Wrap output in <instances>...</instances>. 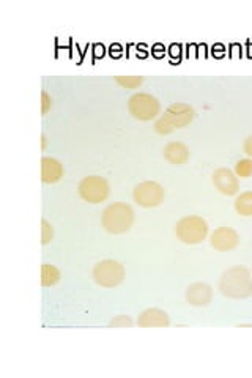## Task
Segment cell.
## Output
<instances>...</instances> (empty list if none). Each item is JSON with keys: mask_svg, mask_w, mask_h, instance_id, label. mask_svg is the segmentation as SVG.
Instances as JSON below:
<instances>
[{"mask_svg": "<svg viewBox=\"0 0 252 378\" xmlns=\"http://www.w3.org/2000/svg\"><path fill=\"white\" fill-rule=\"evenodd\" d=\"M175 235L185 245H200L208 237V223L197 215L183 216L175 224Z\"/></svg>", "mask_w": 252, "mask_h": 378, "instance_id": "4", "label": "cell"}, {"mask_svg": "<svg viewBox=\"0 0 252 378\" xmlns=\"http://www.w3.org/2000/svg\"><path fill=\"white\" fill-rule=\"evenodd\" d=\"M235 175L240 178H249L252 175V160L244 158L235 164Z\"/></svg>", "mask_w": 252, "mask_h": 378, "instance_id": "18", "label": "cell"}, {"mask_svg": "<svg viewBox=\"0 0 252 378\" xmlns=\"http://www.w3.org/2000/svg\"><path fill=\"white\" fill-rule=\"evenodd\" d=\"M110 54H112V57H114V55H115V57H118V55L122 54V48L118 46V45H115V46L112 45V46H110Z\"/></svg>", "mask_w": 252, "mask_h": 378, "instance_id": "23", "label": "cell"}, {"mask_svg": "<svg viewBox=\"0 0 252 378\" xmlns=\"http://www.w3.org/2000/svg\"><path fill=\"white\" fill-rule=\"evenodd\" d=\"M132 323L134 322H132L130 316H117L109 322V328H131Z\"/></svg>", "mask_w": 252, "mask_h": 378, "instance_id": "20", "label": "cell"}, {"mask_svg": "<svg viewBox=\"0 0 252 378\" xmlns=\"http://www.w3.org/2000/svg\"><path fill=\"white\" fill-rule=\"evenodd\" d=\"M164 160L172 166H183L191 158V150L180 140H172L163 148Z\"/></svg>", "mask_w": 252, "mask_h": 378, "instance_id": "12", "label": "cell"}, {"mask_svg": "<svg viewBox=\"0 0 252 378\" xmlns=\"http://www.w3.org/2000/svg\"><path fill=\"white\" fill-rule=\"evenodd\" d=\"M52 108V98L49 96L46 90L41 91V116H46V113L51 111Z\"/></svg>", "mask_w": 252, "mask_h": 378, "instance_id": "21", "label": "cell"}, {"mask_svg": "<svg viewBox=\"0 0 252 378\" xmlns=\"http://www.w3.org/2000/svg\"><path fill=\"white\" fill-rule=\"evenodd\" d=\"M132 199L142 209H155L164 202L166 189L158 182H142L132 189Z\"/></svg>", "mask_w": 252, "mask_h": 378, "instance_id": "8", "label": "cell"}, {"mask_svg": "<svg viewBox=\"0 0 252 378\" xmlns=\"http://www.w3.org/2000/svg\"><path fill=\"white\" fill-rule=\"evenodd\" d=\"M128 111L132 117L141 120V122H150V120L161 116V103L151 94L139 91V94L130 96Z\"/></svg>", "mask_w": 252, "mask_h": 378, "instance_id": "6", "label": "cell"}, {"mask_svg": "<svg viewBox=\"0 0 252 378\" xmlns=\"http://www.w3.org/2000/svg\"><path fill=\"white\" fill-rule=\"evenodd\" d=\"M213 184L214 188L218 189L221 194L224 196H236L238 191H240V180L235 175L234 170H230L227 167H219L213 172Z\"/></svg>", "mask_w": 252, "mask_h": 378, "instance_id": "10", "label": "cell"}, {"mask_svg": "<svg viewBox=\"0 0 252 378\" xmlns=\"http://www.w3.org/2000/svg\"><path fill=\"white\" fill-rule=\"evenodd\" d=\"M62 279V271L55 267L51 265V263H43L41 265V285L43 287H54L57 285Z\"/></svg>", "mask_w": 252, "mask_h": 378, "instance_id": "15", "label": "cell"}, {"mask_svg": "<svg viewBox=\"0 0 252 378\" xmlns=\"http://www.w3.org/2000/svg\"><path fill=\"white\" fill-rule=\"evenodd\" d=\"M114 81L120 85L122 89L126 90H132V89H139L144 82L142 76H114Z\"/></svg>", "mask_w": 252, "mask_h": 378, "instance_id": "17", "label": "cell"}, {"mask_svg": "<svg viewBox=\"0 0 252 378\" xmlns=\"http://www.w3.org/2000/svg\"><path fill=\"white\" fill-rule=\"evenodd\" d=\"M54 240V227L46 219L41 221V243L49 245Z\"/></svg>", "mask_w": 252, "mask_h": 378, "instance_id": "19", "label": "cell"}, {"mask_svg": "<svg viewBox=\"0 0 252 378\" xmlns=\"http://www.w3.org/2000/svg\"><path fill=\"white\" fill-rule=\"evenodd\" d=\"M243 152L248 155V158L252 160V134L249 135V138L244 140V144H243Z\"/></svg>", "mask_w": 252, "mask_h": 378, "instance_id": "22", "label": "cell"}, {"mask_svg": "<svg viewBox=\"0 0 252 378\" xmlns=\"http://www.w3.org/2000/svg\"><path fill=\"white\" fill-rule=\"evenodd\" d=\"M63 175H65V167L59 160L51 158V156H45L41 160V182L46 184H54L60 182Z\"/></svg>", "mask_w": 252, "mask_h": 378, "instance_id": "14", "label": "cell"}, {"mask_svg": "<svg viewBox=\"0 0 252 378\" xmlns=\"http://www.w3.org/2000/svg\"><path fill=\"white\" fill-rule=\"evenodd\" d=\"M195 117V111L188 103H173L169 108L161 113L155 122V131L158 134L167 135L175 130H183V128L193 123Z\"/></svg>", "mask_w": 252, "mask_h": 378, "instance_id": "3", "label": "cell"}, {"mask_svg": "<svg viewBox=\"0 0 252 378\" xmlns=\"http://www.w3.org/2000/svg\"><path fill=\"white\" fill-rule=\"evenodd\" d=\"M210 245L219 252L234 251L240 245V233L232 227H218L210 235Z\"/></svg>", "mask_w": 252, "mask_h": 378, "instance_id": "9", "label": "cell"}, {"mask_svg": "<svg viewBox=\"0 0 252 378\" xmlns=\"http://www.w3.org/2000/svg\"><path fill=\"white\" fill-rule=\"evenodd\" d=\"M185 298L194 308H207L213 301V289L207 282H194L186 289Z\"/></svg>", "mask_w": 252, "mask_h": 378, "instance_id": "11", "label": "cell"}, {"mask_svg": "<svg viewBox=\"0 0 252 378\" xmlns=\"http://www.w3.org/2000/svg\"><path fill=\"white\" fill-rule=\"evenodd\" d=\"M136 213L132 206L123 202H114L108 205L101 213L103 229L112 235H122L131 230L134 224Z\"/></svg>", "mask_w": 252, "mask_h": 378, "instance_id": "2", "label": "cell"}, {"mask_svg": "<svg viewBox=\"0 0 252 378\" xmlns=\"http://www.w3.org/2000/svg\"><path fill=\"white\" fill-rule=\"evenodd\" d=\"M137 325L141 328H169L171 318L163 309L149 308L137 317Z\"/></svg>", "mask_w": 252, "mask_h": 378, "instance_id": "13", "label": "cell"}, {"mask_svg": "<svg viewBox=\"0 0 252 378\" xmlns=\"http://www.w3.org/2000/svg\"><path fill=\"white\" fill-rule=\"evenodd\" d=\"M41 148H46V135H41Z\"/></svg>", "mask_w": 252, "mask_h": 378, "instance_id": "24", "label": "cell"}, {"mask_svg": "<svg viewBox=\"0 0 252 378\" xmlns=\"http://www.w3.org/2000/svg\"><path fill=\"white\" fill-rule=\"evenodd\" d=\"M92 276L93 281L100 285V287L114 289L125 281L126 271L120 262H117L114 259H106L96 263L93 267Z\"/></svg>", "mask_w": 252, "mask_h": 378, "instance_id": "5", "label": "cell"}, {"mask_svg": "<svg viewBox=\"0 0 252 378\" xmlns=\"http://www.w3.org/2000/svg\"><path fill=\"white\" fill-rule=\"evenodd\" d=\"M234 206H235V211L240 216H244V218L252 216V191L240 192V194L235 197Z\"/></svg>", "mask_w": 252, "mask_h": 378, "instance_id": "16", "label": "cell"}, {"mask_svg": "<svg viewBox=\"0 0 252 378\" xmlns=\"http://www.w3.org/2000/svg\"><path fill=\"white\" fill-rule=\"evenodd\" d=\"M218 287L224 296L232 299H246L252 296L251 271L243 265L229 268L222 273Z\"/></svg>", "mask_w": 252, "mask_h": 378, "instance_id": "1", "label": "cell"}, {"mask_svg": "<svg viewBox=\"0 0 252 378\" xmlns=\"http://www.w3.org/2000/svg\"><path fill=\"white\" fill-rule=\"evenodd\" d=\"M78 192L84 202L101 204L110 194V184L104 177L90 175L82 178L78 187Z\"/></svg>", "mask_w": 252, "mask_h": 378, "instance_id": "7", "label": "cell"}]
</instances>
